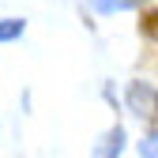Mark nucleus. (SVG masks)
Instances as JSON below:
<instances>
[{
	"instance_id": "1",
	"label": "nucleus",
	"mask_w": 158,
	"mask_h": 158,
	"mask_svg": "<svg viewBox=\"0 0 158 158\" xmlns=\"http://www.w3.org/2000/svg\"><path fill=\"white\" fill-rule=\"evenodd\" d=\"M128 106L139 113L143 121L158 124V90H154V87H147V83H132V87H128Z\"/></svg>"
},
{
	"instance_id": "2",
	"label": "nucleus",
	"mask_w": 158,
	"mask_h": 158,
	"mask_svg": "<svg viewBox=\"0 0 158 158\" xmlns=\"http://www.w3.org/2000/svg\"><path fill=\"white\" fill-rule=\"evenodd\" d=\"M121 147H124V128H113V132L106 135L102 151H98V158H117V154H121Z\"/></svg>"
},
{
	"instance_id": "3",
	"label": "nucleus",
	"mask_w": 158,
	"mask_h": 158,
	"mask_svg": "<svg viewBox=\"0 0 158 158\" xmlns=\"http://www.w3.org/2000/svg\"><path fill=\"white\" fill-rule=\"evenodd\" d=\"M90 4H94L98 11H128V8L139 4V0H90Z\"/></svg>"
},
{
	"instance_id": "4",
	"label": "nucleus",
	"mask_w": 158,
	"mask_h": 158,
	"mask_svg": "<svg viewBox=\"0 0 158 158\" xmlns=\"http://www.w3.org/2000/svg\"><path fill=\"white\" fill-rule=\"evenodd\" d=\"M23 34V19H8V23H0V42H11V38Z\"/></svg>"
},
{
	"instance_id": "5",
	"label": "nucleus",
	"mask_w": 158,
	"mask_h": 158,
	"mask_svg": "<svg viewBox=\"0 0 158 158\" xmlns=\"http://www.w3.org/2000/svg\"><path fill=\"white\" fill-rule=\"evenodd\" d=\"M139 151H143V158H158V132L143 135V143H139Z\"/></svg>"
}]
</instances>
